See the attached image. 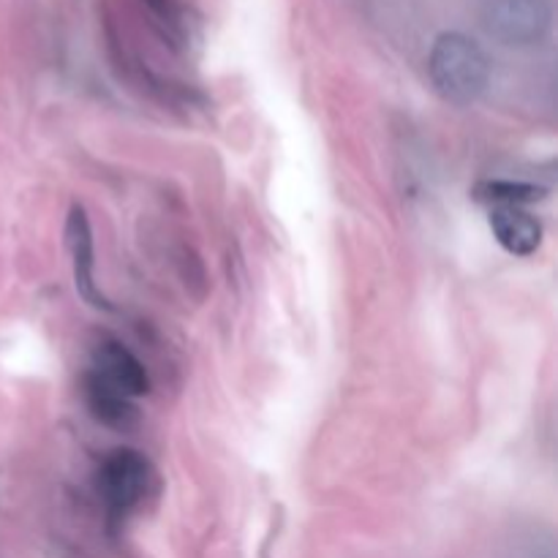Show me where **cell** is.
Instances as JSON below:
<instances>
[{"instance_id": "cell-1", "label": "cell", "mask_w": 558, "mask_h": 558, "mask_svg": "<svg viewBox=\"0 0 558 558\" xmlns=\"http://www.w3.org/2000/svg\"><path fill=\"white\" fill-rule=\"evenodd\" d=\"M428 74L445 101L466 107L477 101L490 80L488 54L474 38L463 33H445L436 38L428 58Z\"/></svg>"}, {"instance_id": "cell-2", "label": "cell", "mask_w": 558, "mask_h": 558, "mask_svg": "<svg viewBox=\"0 0 558 558\" xmlns=\"http://www.w3.org/2000/svg\"><path fill=\"white\" fill-rule=\"evenodd\" d=\"M153 488V466L136 450H118L98 469V496L112 518H129Z\"/></svg>"}, {"instance_id": "cell-3", "label": "cell", "mask_w": 558, "mask_h": 558, "mask_svg": "<svg viewBox=\"0 0 558 558\" xmlns=\"http://www.w3.org/2000/svg\"><path fill=\"white\" fill-rule=\"evenodd\" d=\"M483 25L507 47H529L543 41L550 27L548 0H485Z\"/></svg>"}, {"instance_id": "cell-4", "label": "cell", "mask_w": 558, "mask_h": 558, "mask_svg": "<svg viewBox=\"0 0 558 558\" xmlns=\"http://www.w3.org/2000/svg\"><path fill=\"white\" fill-rule=\"evenodd\" d=\"M90 376L96 381H101V385H107L109 390L131 398V401L150 390L145 365L118 341L98 343L96 352H93Z\"/></svg>"}, {"instance_id": "cell-5", "label": "cell", "mask_w": 558, "mask_h": 558, "mask_svg": "<svg viewBox=\"0 0 558 558\" xmlns=\"http://www.w3.org/2000/svg\"><path fill=\"white\" fill-rule=\"evenodd\" d=\"M65 245L71 254V267H74L76 292L96 308H107V300L98 294L96 281H93V267H96V251H93V229L90 218L82 207H71L69 221H65Z\"/></svg>"}, {"instance_id": "cell-6", "label": "cell", "mask_w": 558, "mask_h": 558, "mask_svg": "<svg viewBox=\"0 0 558 558\" xmlns=\"http://www.w3.org/2000/svg\"><path fill=\"white\" fill-rule=\"evenodd\" d=\"M490 229L501 248L512 256H532L543 245V223L515 205L490 207Z\"/></svg>"}, {"instance_id": "cell-7", "label": "cell", "mask_w": 558, "mask_h": 558, "mask_svg": "<svg viewBox=\"0 0 558 558\" xmlns=\"http://www.w3.org/2000/svg\"><path fill=\"white\" fill-rule=\"evenodd\" d=\"M85 401L87 407H90V412L96 414L104 425H112V428H129L136 417V409L131 398L109 390L107 385L96 381L90 374L85 376Z\"/></svg>"}, {"instance_id": "cell-8", "label": "cell", "mask_w": 558, "mask_h": 558, "mask_svg": "<svg viewBox=\"0 0 558 558\" xmlns=\"http://www.w3.org/2000/svg\"><path fill=\"white\" fill-rule=\"evenodd\" d=\"M545 191L537 189V185L529 183H512V180H490V183H483L477 189V196L483 202H490V205H515L526 207L532 202L543 199Z\"/></svg>"}, {"instance_id": "cell-9", "label": "cell", "mask_w": 558, "mask_h": 558, "mask_svg": "<svg viewBox=\"0 0 558 558\" xmlns=\"http://www.w3.org/2000/svg\"><path fill=\"white\" fill-rule=\"evenodd\" d=\"M505 558H556V548L548 537L529 534V537L515 539L507 550Z\"/></svg>"}]
</instances>
